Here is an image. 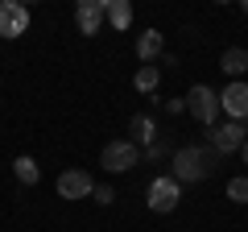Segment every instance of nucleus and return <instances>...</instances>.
I'll return each mask as SVG.
<instances>
[{"mask_svg":"<svg viewBox=\"0 0 248 232\" xmlns=\"http://www.w3.org/2000/svg\"><path fill=\"white\" fill-rule=\"evenodd\" d=\"M219 153L211 149L207 141H190V145H178L174 149V158H170V179L182 187V182H203V179H211L215 170H219Z\"/></svg>","mask_w":248,"mask_h":232,"instance_id":"1","label":"nucleus"},{"mask_svg":"<svg viewBox=\"0 0 248 232\" xmlns=\"http://www.w3.org/2000/svg\"><path fill=\"white\" fill-rule=\"evenodd\" d=\"M186 112L195 116L199 125L215 129V120H219V91L207 87V83H195V87H190V96H186Z\"/></svg>","mask_w":248,"mask_h":232,"instance_id":"2","label":"nucleus"},{"mask_svg":"<svg viewBox=\"0 0 248 232\" xmlns=\"http://www.w3.org/2000/svg\"><path fill=\"white\" fill-rule=\"evenodd\" d=\"M248 141V125L244 120H223V125H215L211 133H207V145H211L219 158H228V153H240V145Z\"/></svg>","mask_w":248,"mask_h":232,"instance_id":"3","label":"nucleus"},{"mask_svg":"<svg viewBox=\"0 0 248 232\" xmlns=\"http://www.w3.org/2000/svg\"><path fill=\"white\" fill-rule=\"evenodd\" d=\"M178 199H182V187H178L170 174H157V179L145 187V203H149V212H157V215H170L178 207Z\"/></svg>","mask_w":248,"mask_h":232,"instance_id":"4","label":"nucleus"},{"mask_svg":"<svg viewBox=\"0 0 248 232\" xmlns=\"http://www.w3.org/2000/svg\"><path fill=\"white\" fill-rule=\"evenodd\" d=\"M137 162H141V149H137L128 137H124V141H108L104 153H99V166H104L108 174H124V170H133Z\"/></svg>","mask_w":248,"mask_h":232,"instance_id":"5","label":"nucleus"},{"mask_svg":"<svg viewBox=\"0 0 248 232\" xmlns=\"http://www.w3.org/2000/svg\"><path fill=\"white\" fill-rule=\"evenodd\" d=\"M21 33H29V9L21 0H0V37L13 42Z\"/></svg>","mask_w":248,"mask_h":232,"instance_id":"6","label":"nucleus"},{"mask_svg":"<svg viewBox=\"0 0 248 232\" xmlns=\"http://www.w3.org/2000/svg\"><path fill=\"white\" fill-rule=\"evenodd\" d=\"M54 191H58V199H91L95 182H91V174H87V170L71 166V170H62V174H58Z\"/></svg>","mask_w":248,"mask_h":232,"instance_id":"7","label":"nucleus"},{"mask_svg":"<svg viewBox=\"0 0 248 232\" xmlns=\"http://www.w3.org/2000/svg\"><path fill=\"white\" fill-rule=\"evenodd\" d=\"M219 112H228L232 120H248V83L236 79L219 91Z\"/></svg>","mask_w":248,"mask_h":232,"instance_id":"8","label":"nucleus"},{"mask_svg":"<svg viewBox=\"0 0 248 232\" xmlns=\"http://www.w3.org/2000/svg\"><path fill=\"white\" fill-rule=\"evenodd\" d=\"M75 25H79V33L95 37L99 25H104V0H79L75 4Z\"/></svg>","mask_w":248,"mask_h":232,"instance_id":"9","label":"nucleus"},{"mask_svg":"<svg viewBox=\"0 0 248 232\" xmlns=\"http://www.w3.org/2000/svg\"><path fill=\"white\" fill-rule=\"evenodd\" d=\"M128 141H133L137 149L153 145V141H157V120H153L149 112H137L133 120H128Z\"/></svg>","mask_w":248,"mask_h":232,"instance_id":"10","label":"nucleus"},{"mask_svg":"<svg viewBox=\"0 0 248 232\" xmlns=\"http://www.w3.org/2000/svg\"><path fill=\"white\" fill-rule=\"evenodd\" d=\"M161 50H166V37H161L157 29H149V33H141V37H137V58H141L145 66H157Z\"/></svg>","mask_w":248,"mask_h":232,"instance_id":"11","label":"nucleus"},{"mask_svg":"<svg viewBox=\"0 0 248 232\" xmlns=\"http://www.w3.org/2000/svg\"><path fill=\"white\" fill-rule=\"evenodd\" d=\"M219 66H223V75L240 79V75L248 71V50H244V46H228V50L219 54Z\"/></svg>","mask_w":248,"mask_h":232,"instance_id":"12","label":"nucleus"},{"mask_svg":"<svg viewBox=\"0 0 248 232\" xmlns=\"http://www.w3.org/2000/svg\"><path fill=\"white\" fill-rule=\"evenodd\" d=\"M104 17L124 33V29L133 25V4H128V0H104Z\"/></svg>","mask_w":248,"mask_h":232,"instance_id":"13","label":"nucleus"},{"mask_svg":"<svg viewBox=\"0 0 248 232\" xmlns=\"http://www.w3.org/2000/svg\"><path fill=\"white\" fill-rule=\"evenodd\" d=\"M13 174H17L21 187H37V179H42V170H37V162L29 158V153H21V158L13 162Z\"/></svg>","mask_w":248,"mask_h":232,"instance_id":"14","label":"nucleus"},{"mask_svg":"<svg viewBox=\"0 0 248 232\" xmlns=\"http://www.w3.org/2000/svg\"><path fill=\"white\" fill-rule=\"evenodd\" d=\"M157 83H161V66H141V71H137V79H133V87L149 96V91H157Z\"/></svg>","mask_w":248,"mask_h":232,"instance_id":"15","label":"nucleus"},{"mask_svg":"<svg viewBox=\"0 0 248 232\" xmlns=\"http://www.w3.org/2000/svg\"><path fill=\"white\" fill-rule=\"evenodd\" d=\"M141 158H149V162H161V158H174V145L166 141V137H157L153 145H145V153Z\"/></svg>","mask_w":248,"mask_h":232,"instance_id":"16","label":"nucleus"},{"mask_svg":"<svg viewBox=\"0 0 248 232\" xmlns=\"http://www.w3.org/2000/svg\"><path fill=\"white\" fill-rule=\"evenodd\" d=\"M228 199L232 203H248V174H236L228 182Z\"/></svg>","mask_w":248,"mask_h":232,"instance_id":"17","label":"nucleus"},{"mask_svg":"<svg viewBox=\"0 0 248 232\" xmlns=\"http://www.w3.org/2000/svg\"><path fill=\"white\" fill-rule=\"evenodd\" d=\"M91 199H95L99 207H112V203H116V191H112V187H104V182H95V191H91Z\"/></svg>","mask_w":248,"mask_h":232,"instance_id":"18","label":"nucleus"},{"mask_svg":"<svg viewBox=\"0 0 248 232\" xmlns=\"http://www.w3.org/2000/svg\"><path fill=\"white\" fill-rule=\"evenodd\" d=\"M166 112H170V116H182V112H186V96H182V99H166Z\"/></svg>","mask_w":248,"mask_h":232,"instance_id":"19","label":"nucleus"},{"mask_svg":"<svg viewBox=\"0 0 248 232\" xmlns=\"http://www.w3.org/2000/svg\"><path fill=\"white\" fill-rule=\"evenodd\" d=\"M240 158H244V162H248V141H244V145H240Z\"/></svg>","mask_w":248,"mask_h":232,"instance_id":"20","label":"nucleus"},{"mask_svg":"<svg viewBox=\"0 0 248 232\" xmlns=\"http://www.w3.org/2000/svg\"><path fill=\"white\" fill-rule=\"evenodd\" d=\"M240 9H244V13H248V0H244V4H240Z\"/></svg>","mask_w":248,"mask_h":232,"instance_id":"21","label":"nucleus"}]
</instances>
